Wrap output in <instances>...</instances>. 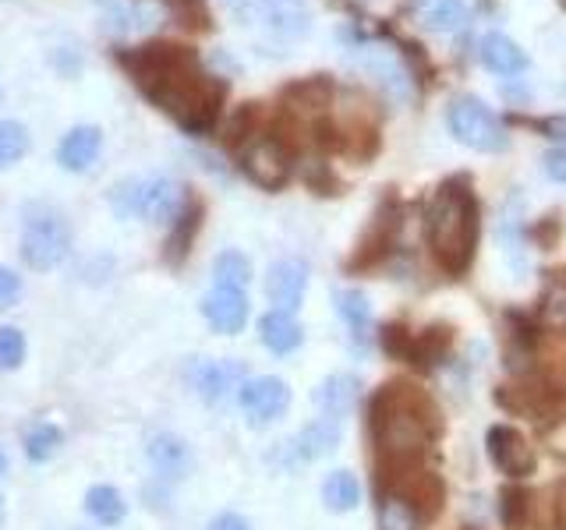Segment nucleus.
Here are the masks:
<instances>
[{
	"instance_id": "nucleus-37",
	"label": "nucleus",
	"mask_w": 566,
	"mask_h": 530,
	"mask_svg": "<svg viewBox=\"0 0 566 530\" xmlns=\"http://www.w3.org/2000/svg\"><path fill=\"white\" fill-rule=\"evenodd\" d=\"M18 300H22V279H18L11 269H4V265H0V311L14 308Z\"/></svg>"
},
{
	"instance_id": "nucleus-12",
	"label": "nucleus",
	"mask_w": 566,
	"mask_h": 530,
	"mask_svg": "<svg viewBox=\"0 0 566 530\" xmlns=\"http://www.w3.org/2000/svg\"><path fill=\"white\" fill-rule=\"evenodd\" d=\"M202 315L217 332L234 336L248 322V297H244V290H234V287H217L212 294L202 297Z\"/></svg>"
},
{
	"instance_id": "nucleus-21",
	"label": "nucleus",
	"mask_w": 566,
	"mask_h": 530,
	"mask_svg": "<svg viewBox=\"0 0 566 530\" xmlns=\"http://www.w3.org/2000/svg\"><path fill=\"white\" fill-rule=\"evenodd\" d=\"M340 424L344 421H336V417H318L312 421L305 432H301L294 442H291V449L297 459H318V456H326L336 449V442H340Z\"/></svg>"
},
{
	"instance_id": "nucleus-26",
	"label": "nucleus",
	"mask_w": 566,
	"mask_h": 530,
	"mask_svg": "<svg viewBox=\"0 0 566 530\" xmlns=\"http://www.w3.org/2000/svg\"><path fill=\"white\" fill-rule=\"evenodd\" d=\"M259 124H262V106L259 103H241L238 110H234V117H230V124H227L223 146L241 152L248 141L259 135Z\"/></svg>"
},
{
	"instance_id": "nucleus-8",
	"label": "nucleus",
	"mask_w": 566,
	"mask_h": 530,
	"mask_svg": "<svg viewBox=\"0 0 566 530\" xmlns=\"http://www.w3.org/2000/svg\"><path fill=\"white\" fill-rule=\"evenodd\" d=\"M238 403H241V411L248 414V421H252V424H270V421L287 414L291 389H287V382L276 379V375L248 379L238 389Z\"/></svg>"
},
{
	"instance_id": "nucleus-31",
	"label": "nucleus",
	"mask_w": 566,
	"mask_h": 530,
	"mask_svg": "<svg viewBox=\"0 0 566 530\" xmlns=\"http://www.w3.org/2000/svg\"><path fill=\"white\" fill-rule=\"evenodd\" d=\"M177 22H181L188 32H209L212 29V11L206 0H159Z\"/></svg>"
},
{
	"instance_id": "nucleus-20",
	"label": "nucleus",
	"mask_w": 566,
	"mask_h": 530,
	"mask_svg": "<svg viewBox=\"0 0 566 530\" xmlns=\"http://www.w3.org/2000/svg\"><path fill=\"white\" fill-rule=\"evenodd\" d=\"M259 340L270 347L273 353H291L301 347V340H305V329L297 326V318L291 311H270V315H262V322H259Z\"/></svg>"
},
{
	"instance_id": "nucleus-32",
	"label": "nucleus",
	"mask_w": 566,
	"mask_h": 530,
	"mask_svg": "<svg viewBox=\"0 0 566 530\" xmlns=\"http://www.w3.org/2000/svg\"><path fill=\"white\" fill-rule=\"evenodd\" d=\"M25 152H29V131H25V124H18V120H4V124H0V170L14 167Z\"/></svg>"
},
{
	"instance_id": "nucleus-2",
	"label": "nucleus",
	"mask_w": 566,
	"mask_h": 530,
	"mask_svg": "<svg viewBox=\"0 0 566 530\" xmlns=\"http://www.w3.org/2000/svg\"><path fill=\"white\" fill-rule=\"evenodd\" d=\"M371 435L389 464H415L436 435V411L415 385H382L371 400Z\"/></svg>"
},
{
	"instance_id": "nucleus-43",
	"label": "nucleus",
	"mask_w": 566,
	"mask_h": 530,
	"mask_svg": "<svg viewBox=\"0 0 566 530\" xmlns=\"http://www.w3.org/2000/svg\"><path fill=\"white\" fill-rule=\"evenodd\" d=\"M0 523H4V502H0Z\"/></svg>"
},
{
	"instance_id": "nucleus-17",
	"label": "nucleus",
	"mask_w": 566,
	"mask_h": 530,
	"mask_svg": "<svg viewBox=\"0 0 566 530\" xmlns=\"http://www.w3.org/2000/svg\"><path fill=\"white\" fill-rule=\"evenodd\" d=\"M149 464L164 477H170V481H181V477L191 474V449H188V442L170 435V432L156 435L149 442Z\"/></svg>"
},
{
	"instance_id": "nucleus-36",
	"label": "nucleus",
	"mask_w": 566,
	"mask_h": 530,
	"mask_svg": "<svg viewBox=\"0 0 566 530\" xmlns=\"http://www.w3.org/2000/svg\"><path fill=\"white\" fill-rule=\"evenodd\" d=\"M411 336L415 332H407L403 326H386L382 329V350L389 353V358L407 361V350H411Z\"/></svg>"
},
{
	"instance_id": "nucleus-41",
	"label": "nucleus",
	"mask_w": 566,
	"mask_h": 530,
	"mask_svg": "<svg viewBox=\"0 0 566 530\" xmlns=\"http://www.w3.org/2000/svg\"><path fill=\"white\" fill-rule=\"evenodd\" d=\"M0 474H8V459H4V453H0Z\"/></svg>"
},
{
	"instance_id": "nucleus-30",
	"label": "nucleus",
	"mask_w": 566,
	"mask_h": 530,
	"mask_svg": "<svg viewBox=\"0 0 566 530\" xmlns=\"http://www.w3.org/2000/svg\"><path fill=\"white\" fill-rule=\"evenodd\" d=\"M61 446H64V435L61 428H53V424H35V428L25 432V456L32 464H46V459L57 456Z\"/></svg>"
},
{
	"instance_id": "nucleus-11",
	"label": "nucleus",
	"mask_w": 566,
	"mask_h": 530,
	"mask_svg": "<svg viewBox=\"0 0 566 530\" xmlns=\"http://www.w3.org/2000/svg\"><path fill=\"white\" fill-rule=\"evenodd\" d=\"M244 382V368L238 361H199L191 368V385L206 403L227 400Z\"/></svg>"
},
{
	"instance_id": "nucleus-9",
	"label": "nucleus",
	"mask_w": 566,
	"mask_h": 530,
	"mask_svg": "<svg viewBox=\"0 0 566 530\" xmlns=\"http://www.w3.org/2000/svg\"><path fill=\"white\" fill-rule=\"evenodd\" d=\"M485 449H489L492 464L500 467L506 477L535 474V453H531L527 438L517 428H510V424H492L489 435H485Z\"/></svg>"
},
{
	"instance_id": "nucleus-38",
	"label": "nucleus",
	"mask_w": 566,
	"mask_h": 530,
	"mask_svg": "<svg viewBox=\"0 0 566 530\" xmlns=\"http://www.w3.org/2000/svg\"><path fill=\"white\" fill-rule=\"evenodd\" d=\"M542 163H545V173L553 177V181H563V184H566V146L548 149V152L542 156Z\"/></svg>"
},
{
	"instance_id": "nucleus-22",
	"label": "nucleus",
	"mask_w": 566,
	"mask_h": 530,
	"mask_svg": "<svg viewBox=\"0 0 566 530\" xmlns=\"http://www.w3.org/2000/svg\"><path fill=\"white\" fill-rule=\"evenodd\" d=\"M415 11H418V22L439 35H450L468 22L464 0H415Z\"/></svg>"
},
{
	"instance_id": "nucleus-24",
	"label": "nucleus",
	"mask_w": 566,
	"mask_h": 530,
	"mask_svg": "<svg viewBox=\"0 0 566 530\" xmlns=\"http://www.w3.org/2000/svg\"><path fill=\"white\" fill-rule=\"evenodd\" d=\"M85 512L103 527H117L124 517H128V506H124L120 491L111 485H96L85 491Z\"/></svg>"
},
{
	"instance_id": "nucleus-1",
	"label": "nucleus",
	"mask_w": 566,
	"mask_h": 530,
	"mask_svg": "<svg viewBox=\"0 0 566 530\" xmlns=\"http://www.w3.org/2000/svg\"><path fill=\"white\" fill-rule=\"evenodd\" d=\"M114 61L128 71L132 85L159 106L185 135L202 138L217 128L227 103V82L209 75L199 61V50L153 40L142 46H114Z\"/></svg>"
},
{
	"instance_id": "nucleus-34",
	"label": "nucleus",
	"mask_w": 566,
	"mask_h": 530,
	"mask_svg": "<svg viewBox=\"0 0 566 530\" xmlns=\"http://www.w3.org/2000/svg\"><path fill=\"white\" fill-rule=\"evenodd\" d=\"M500 520L506 530H521L527 523V491L521 485H506L500 491Z\"/></svg>"
},
{
	"instance_id": "nucleus-29",
	"label": "nucleus",
	"mask_w": 566,
	"mask_h": 530,
	"mask_svg": "<svg viewBox=\"0 0 566 530\" xmlns=\"http://www.w3.org/2000/svg\"><path fill=\"white\" fill-rule=\"evenodd\" d=\"M212 279H217V287H234V290H244L248 279H252V262H248L241 252H223L212 262Z\"/></svg>"
},
{
	"instance_id": "nucleus-19",
	"label": "nucleus",
	"mask_w": 566,
	"mask_h": 530,
	"mask_svg": "<svg viewBox=\"0 0 566 530\" xmlns=\"http://www.w3.org/2000/svg\"><path fill=\"white\" fill-rule=\"evenodd\" d=\"M358 379L354 375H329L323 385L315 389V403H318V411H323L326 417H336V421H344L350 411H354V403H358Z\"/></svg>"
},
{
	"instance_id": "nucleus-13",
	"label": "nucleus",
	"mask_w": 566,
	"mask_h": 530,
	"mask_svg": "<svg viewBox=\"0 0 566 530\" xmlns=\"http://www.w3.org/2000/svg\"><path fill=\"white\" fill-rule=\"evenodd\" d=\"M99 149H103V131L96 124H78V128H71L61 138L57 163L71 173H85L99 159Z\"/></svg>"
},
{
	"instance_id": "nucleus-5",
	"label": "nucleus",
	"mask_w": 566,
	"mask_h": 530,
	"mask_svg": "<svg viewBox=\"0 0 566 530\" xmlns=\"http://www.w3.org/2000/svg\"><path fill=\"white\" fill-rule=\"evenodd\" d=\"M71 252V223L50 202H35L25 209L22 223V262L35 273H50Z\"/></svg>"
},
{
	"instance_id": "nucleus-40",
	"label": "nucleus",
	"mask_w": 566,
	"mask_h": 530,
	"mask_svg": "<svg viewBox=\"0 0 566 530\" xmlns=\"http://www.w3.org/2000/svg\"><path fill=\"white\" fill-rule=\"evenodd\" d=\"M548 315H553V322L566 326V290H556V300H553V308H548Z\"/></svg>"
},
{
	"instance_id": "nucleus-33",
	"label": "nucleus",
	"mask_w": 566,
	"mask_h": 530,
	"mask_svg": "<svg viewBox=\"0 0 566 530\" xmlns=\"http://www.w3.org/2000/svg\"><path fill=\"white\" fill-rule=\"evenodd\" d=\"M418 512L397 495H382L379 502V530H418Z\"/></svg>"
},
{
	"instance_id": "nucleus-23",
	"label": "nucleus",
	"mask_w": 566,
	"mask_h": 530,
	"mask_svg": "<svg viewBox=\"0 0 566 530\" xmlns=\"http://www.w3.org/2000/svg\"><path fill=\"white\" fill-rule=\"evenodd\" d=\"M361 67L368 71V75H376L379 85H386L394 96H407V88H411V78H407V71L400 67V61L389 50L368 46V53L361 57Z\"/></svg>"
},
{
	"instance_id": "nucleus-25",
	"label": "nucleus",
	"mask_w": 566,
	"mask_h": 530,
	"mask_svg": "<svg viewBox=\"0 0 566 530\" xmlns=\"http://www.w3.org/2000/svg\"><path fill=\"white\" fill-rule=\"evenodd\" d=\"M323 502L333 512H350L361 502V485L350 470H333L323 481Z\"/></svg>"
},
{
	"instance_id": "nucleus-3",
	"label": "nucleus",
	"mask_w": 566,
	"mask_h": 530,
	"mask_svg": "<svg viewBox=\"0 0 566 530\" xmlns=\"http://www.w3.org/2000/svg\"><path fill=\"white\" fill-rule=\"evenodd\" d=\"M424 234H429L436 262L450 276H464L474 262L478 244V202L464 181H447L424 212Z\"/></svg>"
},
{
	"instance_id": "nucleus-42",
	"label": "nucleus",
	"mask_w": 566,
	"mask_h": 530,
	"mask_svg": "<svg viewBox=\"0 0 566 530\" xmlns=\"http://www.w3.org/2000/svg\"><path fill=\"white\" fill-rule=\"evenodd\" d=\"M99 4H106V8H114V4H117V0H99Z\"/></svg>"
},
{
	"instance_id": "nucleus-28",
	"label": "nucleus",
	"mask_w": 566,
	"mask_h": 530,
	"mask_svg": "<svg viewBox=\"0 0 566 530\" xmlns=\"http://www.w3.org/2000/svg\"><path fill=\"white\" fill-rule=\"evenodd\" d=\"M336 311H340L347 329L358 336V340H365L368 329H371V305H368V297L361 290H340V294H336Z\"/></svg>"
},
{
	"instance_id": "nucleus-16",
	"label": "nucleus",
	"mask_w": 566,
	"mask_h": 530,
	"mask_svg": "<svg viewBox=\"0 0 566 530\" xmlns=\"http://www.w3.org/2000/svg\"><path fill=\"white\" fill-rule=\"evenodd\" d=\"M478 57H482V64L500 78L524 75V71H527V53L503 32H489L485 40L478 43Z\"/></svg>"
},
{
	"instance_id": "nucleus-39",
	"label": "nucleus",
	"mask_w": 566,
	"mask_h": 530,
	"mask_svg": "<svg viewBox=\"0 0 566 530\" xmlns=\"http://www.w3.org/2000/svg\"><path fill=\"white\" fill-rule=\"evenodd\" d=\"M209 530H252V527H248V520L238 517V512H220V517L209 523Z\"/></svg>"
},
{
	"instance_id": "nucleus-6",
	"label": "nucleus",
	"mask_w": 566,
	"mask_h": 530,
	"mask_svg": "<svg viewBox=\"0 0 566 530\" xmlns=\"http://www.w3.org/2000/svg\"><path fill=\"white\" fill-rule=\"evenodd\" d=\"M450 135L474 152H503L510 146L506 128L478 96H453L447 110Z\"/></svg>"
},
{
	"instance_id": "nucleus-10",
	"label": "nucleus",
	"mask_w": 566,
	"mask_h": 530,
	"mask_svg": "<svg viewBox=\"0 0 566 530\" xmlns=\"http://www.w3.org/2000/svg\"><path fill=\"white\" fill-rule=\"evenodd\" d=\"M305 290H308V265L301 258H283L265 276V294H270L276 311L294 315L301 308V300H305Z\"/></svg>"
},
{
	"instance_id": "nucleus-7",
	"label": "nucleus",
	"mask_w": 566,
	"mask_h": 530,
	"mask_svg": "<svg viewBox=\"0 0 566 530\" xmlns=\"http://www.w3.org/2000/svg\"><path fill=\"white\" fill-rule=\"evenodd\" d=\"M238 167L262 191H280L294 173V152L276 135H255L238 152Z\"/></svg>"
},
{
	"instance_id": "nucleus-4",
	"label": "nucleus",
	"mask_w": 566,
	"mask_h": 530,
	"mask_svg": "<svg viewBox=\"0 0 566 530\" xmlns=\"http://www.w3.org/2000/svg\"><path fill=\"white\" fill-rule=\"evenodd\" d=\"M111 205L117 216H138L149 223H174L188 205L185 188L170 181V177H128V181L114 184Z\"/></svg>"
},
{
	"instance_id": "nucleus-27",
	"label": "nucleus",
	"mask_w": 566,
	"mask_h": 530,
	"mask_svg": "<svg viewBox=\"0 0 566 530\" xmlns=\"http://www.w3.org/2000/svg\"><path fill=\"white\" fill-rule=\"evenodd\" d=\"M450 347V329L447 326H429L411 336V350H407V361L418 364H436Z\"/></svg>"
},
{
	"instance_id": "nucleus-15",
	"label": "nucleus",
	"mask_w": 566,
	"mask_h": 530,
	"mask_svg": "<svg viewBox=\"0 0 566 530\" xmlns=\"http://www.w3.org/2000/svg\"><path fill=\"white\" fill-rule=\"evenodd\" d=\"M252 18H259L280 35H301L308 32L312 22L305 0H252Z\"/></svg>"
},
{
	"instance_id": "nucleus-14",
	"label": "nucleus",
	"mask_w": 566,
	"mask_h": 530,
	"mask_svg": "<svg viewBox=\"0 0 566 530\" xmlns=\"http://www.w3.org/2000/svg\"><path fill=\"white\" fill-rule=\"evenodd\" d=\"M333 99V82L329 75H312V78H301V82H291L283 85L280 93V110L287 114H323Z\"/></svg>"
},
{
	"instance_id": "nucleus-18",
	"label": "nucleus",
	"mask_w": 566,
	"mask_h": 530,
	"mask_svg": "<svg viewBox=\"0 0 566 530\" xmlns=\"http://www.w3.org/2000/svg\"><path fill=\"white\" fill-rule=\"evenodd\" d=\"M202 216H206V205L199 199H188V205L181 209V216L174 220V230L167 237V252H164L167 265H181L188 258L195 234H199V226H202Z\"/></svg>"
},
{
	"instance_id": "nucleus-35",
	"label": "nucleus",
	"mask_w": 566,
	"mask_h": 530,
	"mask_svg": "<svg viewBox=\"0 0 566 530\" xmlns=\"http://www.w3.org/2000/svg\"><path fill=\"white\" fill-rule=\"evenodd\" d=\"M25 361V336L22 329L4 326L0 329V371H14Z\"/></svg>"
}]
</instances>
